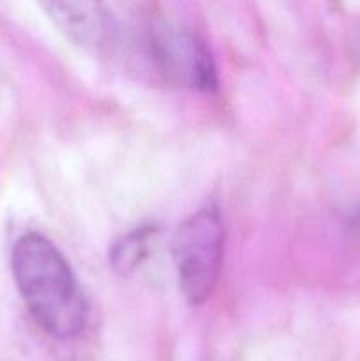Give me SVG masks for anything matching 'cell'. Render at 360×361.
Returning a JSON list of instances; mask_svg holds the SVG:
<instances>
[{"label":"cell","mask_w":360,"mask_h":361,"mask_svg":"<svg viewBox=\"0 0 360 361\" xmlns=\"http://www.w3.org/2000/svg\"><path fill=\"white\" fill-rule=\"evenodd\" d=\"M14 281L35 323L56 338H73L87 323V303L69 263L46 236L27 233L11 254Z\"/></svg>","instance_id":"cell-1"},{"label":"cell","mask_w":360,"mask_h":361,"mask_svg":"<svg viewBox=\"0 0 360 361\" xmlns=\"http://www.w3.org/2000/svg\"><path fill=\"white\" fill-rule=\"evenodd\" d=\"M224 247V228L215 204L194 212L173 236V261L184 298L193 305L207 302L217 286Z\"/></svg>","instance_id":"cell-2"},{"label":"cell","mask_w":360,"mask_h":361,"mask_svg":"<svg viewBox=\"0 0 360 361\" xmlns=\"http://www.w3.org/2000/svg\"><path fill=\"white\" fill-rule=\"evenodd\" d=\"M143 48L152 67L172 83L201 92L217 87L214 59L196 32L162 21L148 28Z\"/></svg>","instance_id":"cell-3"},{"label":"cell","mask_w":360,"mask_h":361,"mask_svg":"<svg viewBox=\"0 0 360 361\" xmlns=\"http://www.w3.org/2000/svg\"><path fill=\"white\" fill-rule=\"evenodd\" d=\"M44 7L60 30L78 44L101 48L112 41L116 27L112 13L102 4L49 2Z\"/></svg>","instance_id":"cell-4"},{"label":"cell","mask_w":360,"mask_h":361,"mask_svg":"<svg viewBox=\"0 0 360 361\" xmlns=\"http://www.w3.org/2000/svg\"><path fill=\"white\" fill-rule=\"evenodd\" d=\"M155 231H157V228L148 224L141 226V228L122 236L113 245L112 252H109V263H112L113 270L122 275H127L136 270L147 259L148 249H150Z\"/></svg>","instance_id":"cell-5"}]
</instances>
